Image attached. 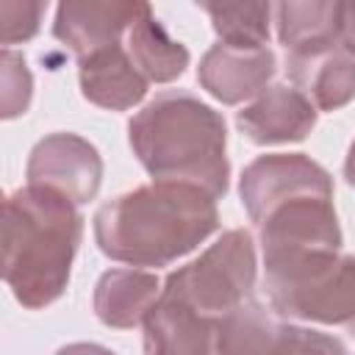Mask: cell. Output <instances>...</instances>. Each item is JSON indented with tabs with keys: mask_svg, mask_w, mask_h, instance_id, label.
I'll use <instances>...</instances> for the list:
<instances>
[{
	"mask_svg": "<svg viewBox=\"0 0 355 355\" xmlns=\"http://www.w3.org/2000/svg\"><path fill=\"white\" fill-rule=\"evenodd\" d=\"M239 197L258 227L263 261L308 250H341L333 178L305 153L258 155L241 172Z\"/></svg>",
	"mask_w": 355,
	"mask_h": 355,
	"instance_id": "6da1fadb",
	"label": "cell"
},
{
	"mask_svg": "<svg viewBox=\"0 0 355 355\" xmlns=\"http://www.w3.org/2000/svg\"><path fill=\"white\" fill-rule=\"evenodd\" d=\"M219 227L216 200L186 183L153 180L103 202L94 241L103 255L130 266H169Z\"/></svg>",
	"mask_w": 355,
	"mask_h": 355,
	"instance_id": "7a4b0ae2",
	"label": "cell"
},
{
	"mask_svg": "<svg viewBox=\"0 0 355 355\" xmlns=\"http://www.w3.org/2000/svg\"><path fill=\"white\" fill-rule=\"evenodd\" d=\"M83 216L53 189L22 186L3 202V280L28 311L55 302L69 283Z\"/></svg>",
	"mask_w": 355,
	"mask_h": 355,
	"instance_id": "3957f363",
	"label": "cell"
},
{
	"mask_svg": "<svg viewBox=\"0 0 355 355\" xmlns=\"http://www.w3.org/2000/svg\"><path fill=\"white\" fill-rule=\"evenodd\" d=\"M128 141L153 180L197 186L214 200L227 191L225 116L194 94L180 89L155 94L128 122Z\"/></svg>",
	"mask_w": 355,
	"mask_h": 355,
	"instance_id": "277c9868",
	"label": "cell"
},
{
	"mask_svg": "<svg viewBox=\"0 0 355 355\" xmlns=\"http://www.w3.org/2000/svg\"><path fill=\"white\" fill-rule=\"evenodd\" d=\"M263 288L280 316L355 330V255L308 250L269 258Z\"/></svg>",
	"mask_w": 355,
	"mask_h": 355,
	"instance_id": "5b68a950",
	"label": "cell"
},
{
	"mask_svg": "<svg viewBox=\"0 0 355 355\" xmlns=\"http://www.w3.org/2000/svg\"><path fill=\"white\" fill-rule=\"evenodd\" d=\"M258 258L252 233L244 227L225 230L200 258L169 272L164 291L183 300L208 319H222L252 300Z\"/></svg>",
	"mask_w": 355,
	"mask_h": 355,
	"instance_id": "8992f818",
	"label": "cell"
},
{
	"mask_svg": "<svg viewBox=\"0 0 355 355\" xmlns=\"http://www.w3.org/2000/svg\"><path fill=\"white\" fill-rule=\"evenodd\" d=\"M25 175L31 186L53 189L75 205H86L100 191L103 155L89 139L61 130L33 144Z\"/></svg>",
	"mask_w": 355,
	"mask_h": 355,
	"instance_id": "52a82bcc",
	"label": "cell"
},
{
	"mask_svg": "<svg viewBox=\"0 0 355 355\" xmlns=\"http://www.w3.org/2000/svg\"><path fill=\"white\" fill-rule=\"evenodd\" d=\"M150 3H119V0H83L61 3L53 19V36L67 44L75 58L92 55L111 44H122V36L136 25Z\"/></svg>",
	"mask_w": 355,
	"mask_h": 355,
	"instance_id": "ba28073f",
	"label": "cell"
},
{
	"mask_svg": "<svg viewBox=\"0 0 355 355\" xmlns=\"http://www.w3.org/2000/svg\"><path fill=\"white\" fill-rule=\"evenodd\" d=\"M277 72V58L272 47H227L216 42L197 67L200 86L225 105H239L250 97L266 92V83Z\"/></svg>",
	"mask_w": 355,
	"mask_h": 355,
	"instance_id": "9c48e42d",
	"label": "cell"
},
{
	"mask_svg": "<svg viewBox=\"0 0 355 355\" xmlns=\"http://www.w3.org/2000/svg\"><path fill=\"white\" fill-rule=\"evenodd\" d=\"M316 116L319 111L300 89L275 83L236 114V128L252 144H288L302 141L313 130Z\"/></svg>",
	"mask_w": 355,
	"mask_h": 355,
	"instance_id": "30bf717a",
	"label": "cell"
},
{
	"mask_svg": "<svg viewBox=\"0 0 355 355\" xmlns=\"http://www.w3.org/2000/svg\"><path fill=\"white\" fill-rule=\"evenodd\" d=\"M141 327L144 355H219V319L202 316L166 291H161Z\"/></svg>",
	"mask_w": 355,
	"mask_h": 355,
	"instance_id": "8fae6325",
	"label": "cell"
},
{
	"mask_svg": "<svg viewBox=\"0 0 355 355\" xmlns=\"http://www.w3.org/2000/svg\"><path fill=\"white\" fill-rule=\"evenodd\" d=\"M80 94L108 111H128L147 94V78L136 69L125 44H111L78 58Z\"/></svg>",
	"mask_w": 355,
	"mask_h": 355,
	"instance_id": "7c38bea8",
	"label": "cell"
},
{
	"mask_svg": "<svg viewBox=\"0 0 355 355\" xmlns=\"http://www.w3.org/2000/svg\"><path fill=\"white\" fill-rule=\"evenodd\" d=\"M286 69L316 111H338L355 100V55L341 44L311 53V55H286Z\"/></svg>",
	"mask_w": 355,
	"mask_h": 355,
	"instance_id": "4fadbf2b",
	"label": "cell"
},
{
	"mask_svg": "<svg viewBox=\"0 0 355 355\" xmlns=\"http://www.w3.org/2000/svg\"><path fill=\"white\" fill-rule=\"evenodd\" d=\"M161 291V280L153 272L108 269L94 286V313L105 327L130 330L144 324Z\"/></svg>",
	"mask_w": 355,
	"mask_h": 355,
	"instance_id": "5bb4252c",
	"label": "cell"
},
{
	"mask_svg": "<svg viewBox=\"0 0 355 355\" xmlns=\"http://www.w3.org/2000/svg\"><path fill=\"white\" fill-rule=\"evenodd\" d=\"M341 8L338 0L277 3L275 22L286 55H311L341 44Z\"/></svg>",
	"mask_w": 355,
	"mask_h": 355,
	"instance_id": "9a60e30c",
	"label": "cell"
},
{
	"mask_svg": "<svg viewBox=\"0 0 355 355\" xmlns=\"http://www.w3.org/2000/svg\"><path fill=\"white\" fill-rule=\"evenodd\" d=\"M125 39H128L125 44L128 55L136 64V69L147 78V83H169L180 78L191 61L186 44H180L166 33V28L158 22L150 6L128 31Z\"/></svg>",
	"mask_w": 355,
	"mask_h": 355,
	"instance_id": "2e32d148",
	"label": "cell"
},
{
	"mask_svg": "<svg viewBox=\"0 0 355 355\" xmlns=\"http://www.w3.org/2000/svg\"><path fill=\"white\" fill-rule=\"evenodd\" d=\"M286 324L277 322L261 302L247 300L219 319V355H277Z\"/></svg>",
	"mask_w": 355,
	"mask_h": 355,
	"instance_id": "e0dca14e",
	"label": "cell"
},
{
	"mask_svg": "<svg viewBox=\"0 0 355 355\" xmlns=\"http://www.w3.org/2000/svg\"><path fill=\"white\" fill-rule=\"evenodd\" d=\"M211 25L227 47H269V3H200Z\"/></svg>",
	"mask_w": 355,
	"mask_h": 355,
	"instance_id": "ac0fdd59",
	"label": "cell"
},
{
	"mask_svg": "<svg viewBox=\"0 0 355 355\" xmlns=\"http://www.w3.org/2000/svg\"><path fill=\"white\" fill-rule=\"evenodd\" d=\"M3 67V119H14L28 111L31 94H33V78L25 64L22 53H14L11 47H3L0 53Z\"/></svg>",
	"mask_w": 355,
	"mask_h": 355,
	"instance_id": "d6986e66",
	"label": "cell"
},
{
	"mask_svg": "<svg viewBox=\"0 0 355 355\" xmlns=\"http://www.w3.org/2000/svg\"><path fill=\"white\" fill-rule=\"evenodd\" d=\"M47 3H14V0H3L0 3V17H3V44H19L36 36L42 14H44Z\"/></svg>",
	"mask_w": 355,
	"mask_h": 355,
	"instance_id": "ffe728a7",
	"label": "cell"
},
{
	"mask_svg": "<svg viewBox=\"0 0 355 355\" xmlns=\"http://www.w3.org/2000/svg\"><path fill=\"white\" fill-rule=\"evenodd\" d=\"M277 355H349V352L336 336H327V333L311 330V327L286 324Z\"/></svg>",
	"mask_w": 355,
	"mask_h": 355,
	"instance_id": "44dd1931",
	"label": "cell"
},
{
	"mask_svg": "<svg viewBox=\"0 0 355 355\" xmlns=\"http://www.w3.org/2000/svg\"><path fill=\"white\" fill-rule=\"evenodd\" d=\"M341 47L355 55V3H344L341 8Z\"/></svg>",
	"mask_w": 355,
	"mask_h": 355,
	"instance_id": "7402d4cb",
	"label": "cell"
},
{
	"mask_svg": "<svg viewBox=\"0 0 355 355\" xmlns=\"http://www.w3.org/2000/svg\"><path fill=\"white\" fill-rule=\"evenodd\" d=\"M55 355H116V352H111V349H108V347H103V344H92V341H75V344L61 347Z\"/></svg>",
	"mask_w": 355,
	"mask_h": 355,
	"instance_id": "603a6c76",
	"label": "cell"
},
{
	"mask_svg": "<svg viewBox=\"0 0 355 355\" xmlns=\"http://www.w3.org/2000/svg\"><path fill=\"white\" fill-rule=\"evenodd\" d=\"M344 178H347V183L355 189V141L349 144V153H347V158H344Z\"/></svg>",
	"mask_w": 355,
	"mask_h": 355,
	"instance_id": "cb8c5ba5",
	"label": "cell"
}]
</instances>
